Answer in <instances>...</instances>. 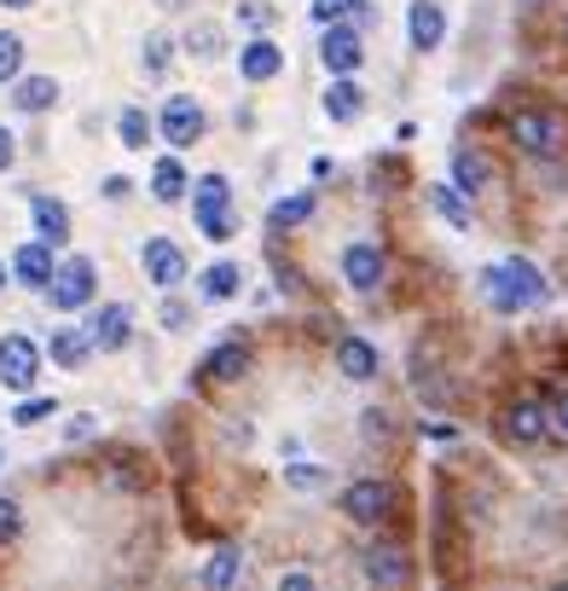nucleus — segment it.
Instances as JSON below:
<instances>
[{"label":"nucleus","instance_id":"nucleus-1","mask_svg":"<svg viewBox=\"0 0 568 591\" xmlns=\"http://www.w3.org/2000/svg\"><path fill=\"white\" fill-rule=\"evenodd\" d=\"M481 296L494 314L516 319L523 307H539V302H551V285H546V273H539L528 255H505L499 267H481Z\"/></svg>","mask_w":568,"mask_h":591},{"label":"nucleus","instance_id":"nucleus-2","mask_svg":"<svg viewBox=\"0 0 568 591\" xmlns=\"http://www.w3.org/2000/svg\"><path fill=\"white\" fill-rule=\"evenodd\" d=\"M510 140L528 151V157H562L568 151V116L551 105H528L510 111Z\"/></svg>","mask_w":568,"mask_h":591},{"label":"nucleus","instance_id":"nucleus-3","mask_svg":"<svg viewBox=\"0 0 568 591\" xmlns=\"http://www.w3.org/2000/svg\"><path fill=\"white\" fill-rule=\"evenodd\" d=\"M192 215H197V233L210 244H226L232 238V180L226 174H197L192 180Z\"/></svg>","mask_w":568,"mask_h":591},{"label":"nucleus","instance_id":"nucleus-4","mask_svg":"<svg viewBox=\"0 0 568 591\" xmlns=\"http://www.w3.org/2000/svg\"><path fill=\"white\" fill-rule=\"evenodd\" d=\"M36 377H41V348L23 337V330H7V337H0V389L30 395Z\"/></svg>","mask_w":568,"mask_h":591},{"label":"nucleus","instance_id":"nucleus-5","mask_svg":"<svg viewBox=\"0 0 568 591\" xmlns=\"http://www.w3.org/2000/svg\"><path fill=\"white\" fill-rule=\"evenodd\" d=\"M99 267L88 262V255H70V262H59V273H53V285H47V296H53V307L59 314H75V307H93V296H99Z\"/></svg>","mask_w":568,"mask_h":591},{"label":"nucleus","instance_id":"nucleus-6","mask_svg":"<svg viewBox=\"0 0 568 591\" xmlns=\"http://www.w3.org/2000/svg\"><path fill=\"white\" fill-rule=\"evenodd\" d=\"M140 267H145V285H158L163 296L186 285V249L174 238H145L140 244Z\"/></svg>","mask_w":568,"mask_h":591},{"label":"nucleus","instance_id":"nucleus-7","mask_svg":"<svg viewBox=\"0 0 568 591\" xmlns=\"http://www.w3.org/2000/svg\"><path fill=\"white\" fill-rule=\"evenodd\" d=\"M359 59H366V35L354 30V23H331V30L320 35V64L331 82H343V75L359 70Z\"/></svg>","mask_w":568,"mask_h":591},{"label":"nucleus","instance_id":"nucleus-8","mask_svg":"<svg viewBox=\"0 0 568 591\" xmlns=\"http://www.w3.org/2000/svg\"><path fill=\"white\" fill-rule=\"evenodd\" d=\"M389 510H395V481L366 476V481H354L348 493H343V517L359 522V528H377L383 517H389Z\"/></svg>","mask_w":568,"mask_h":591},{"label":"nucleus","instance_id":"nucleus-9","mask_svg":"<svg viewBox=\"0 0 568 591\" xmlns=\"http://www.w3.org/2000/svg\"><path fill=\"white\" fill-rule=\"evenodd\" d=\"M158 128H163V140L174 145V151H186V145H197L203 140V105L192 93H174V99H163V116H158Z\"/></svg>","mask_w":568,"mask_h":591},{"label":"nucleus","instance_id":"nucleus-10","mask_svg":"<svg viewBox=\"0 0 568 591\" xmlns=\"http://www.w3.org/2000/svg\"><path fill=\"white\" fill-rule=\"evenodd\" d=\"M82 330H88L93 354H116V348H128V337H134V314H128L122 302H105V307H93V319Z\"/></svg>","mask_w":568,"mask_h":591},{"label":"nucleus","instance_id":"nucleus-11","mask_svg":"<svg viewBox=\"0 0 568 591\" xmlns=\"http://www.w3.org/2000/svg\"><path fill=\"white\" fill-rule=\"evenodd\" d=\"M406 41L418 47V53H435V47L447 41V12H442V0H412V7H406Z\"/></svg>","mask_w":568,"mask_h":591},{"label":"nucleus","instance_id":"nucleus-12","mask_svg":"<svg viewBox=\"0 0 568 591\" xmlns=\"http://www.w3.org/2000/svg\"><path fill=\"white\" fill-rule=\"evenodd\" d=\"M343 285H348V291H359V296L383 285V249H377V244L354 238V244L343 249Z\"/></svg>","mask_w":568,"mask_h":591},{"label":"nucleus","instance_id":"nucleus-13","mask_svg":"<svg viewBox=\"0 0 568 591\" xmlns=\"http://www.w3.org/2000/svg\"><path fill=\"white\" fill-rule=\"evenodd\" d=\"M53 273H59V262H53V244H18L12 249V278H18V285L23 291H47V285H53Z\"/></svg>","mask_w":568,"mask_h":591},{"label":"nucleus","instance_id":"nucleus-14","mask_svg":"<svg viewBox=\"0 0 568 591\" xmlns=\"http://www.w3.org/2000/svg\"><path fill=\"white\" fill-rule=\"evenodd\" d=\"M366 580L377 585V591H400L406 580H412V562H406V551L400 546H366Z\"/></svg>","mask_w":568,"mask_h":591},{"label":"nucleus","instance_id":"nucleus-15","mask_svg":"<svg viewBox=\"0 0 568 591\" xmlns=\"http://www.w3.org/2000/svg\"><path fill=\"white\" fill-rule=\"evenodd\" d=\"M278 70H284V47H278V41L255 35V41H244V47H239V75H244V82L262 88V82H273Z\"/></svg>","mask_w":568,"mask_h":591},{"label":"nucleus","instance_id":"nucleus-16","mask_svg":"<svg viewBox=\"0 0 568 591\" xmlns=\"http://www.w3.org/2000/svg\"><path fill=\"white\" fill-rule=\"evenodd\" d=\"M337 371L348 377V383H372L377 377V343H366V337H337Z\"/></svg>","mask_w":568,"mask_h":591},{"label":"nucleus","instance_id":"nucleus-17","mask_svg":"<svg viewBox=\"0 0 568 591\" xmlns=\"http://www.w3.org/2000/svg\"><path fill=\"white\" fill-rule=\"evenodd\" d=\"M30 215H36V233H41V244H53V249H64V244H70V210H64L59 197L36 192V197H30Z\"/></svg>","mask_w":568,"mask_h":591},{"label":"nucleus","instance_id":"nucleus-18","mask_svg":"<svg viewBox=\"0 0 568 591\" xmlns=\"http://www.w3.org/2000/svg\"><path fill=\"white\" fill-rule=\"evenodd\" d=\"M505 435H510L516 447H539V441H546V435H551V418L539 412L534 400H516L510 412H505Z\"/></svg>","mask_w":568,"mask_h":591},{"label":"nucleus","instance_id":"nucleus-19","mask_svg":"<svg viewBox=\"0 0 568 591\" xmlns=\"http://www.w3.org/2000/svg\"><path fill=\"white\" fill-rule=\"evenodd\" d=\"M453 186H458L464 203H470L476 192L494 186V163H487L481 151H453Z\"/></svg>","mask_w":568,"mask_h":591},{"label":"nucleus","instance_id":"nucleus-20","mask_svg":"<svg viewBox=\"0 0 568 591\" xmlns=\"http://www.w3.org/2000/svg\"><path fill=\"white\" fill-rule=\"evenodd\" d=\"M47 354H53V366L82 371V366H88V354H93V343H88V330H82V325H59L53 337H47Z\"/></svg>","mask_w":568,"mask_h":591},{"label":"nucleus","instance_id":"nucleus-21","mask_svg":"<svg viewBox=\"0 0 568 591\" xmlns=\"http://www.w3.org/2000/svg\"><path fill=\"white\" fill-rule=\"evenodd\" d=\"M12 105H18L23 116L53 111V105H59V82H53V75H18V82H12Z\"/></svg>","mask_w":568,"mask_h":591},{"label":"nucleus","instance_id":"nucleus-22","mask_svg":"<svg viewBox=\"0 0 568 591\" xmlns=\"http://www.w3.org/2000/svg\"><path fill=\"white\" fill-rule=\"evenodd\" d=\"M197 291H203V302H232L244 291V267L239 262H210L197 273Z\"/></svg>","mask_w":568,"mask_h":591},{"label":"nucleus","instance_id":"nucleus-23","mask_svg":"<svg viewBox=\"0 0 568 591\" xmlns=\"http://www.w3.org/2000/svg\"><path fill=\"white\" fill-rule=\"evenodd\" d=\"M424 197H429V210L442 215V221L453 226V233H470V203L458 197L453 180H435V186H424Z\"/></svg>","mask_w":568,"mask_h":591},{"label":"nucleus","instance_id":"nucleus-24","mask_svg":"<svg viewBox=\"0 0 568 591\" xmlns=\"http://www.w3.org/2000/svg\"><path fill=\"white\" fill-rule=\"evenodd\" d=\"M244 371H250V348H244V343H221V348H210V359H203L197 377H210V383H239Z\"/></svg>","mask_w":568,"mask_h":591},{"label":"nucleus","instance_id":"nucleus-25","mask_svg":"<svg viewBox=\"0 0 568 591\" xmlns=\"http://www.w3.org/2000/svg\"><path fill=\"white\" fill-rule=\"evenodd\" d=\"M244 574V551L239 546H221L210 562H203V591H232Z\"/></svg>","mask_w":568,"mask_h":591},{"label":"nucleus","instance_id":"nucleus-26","mask_svg":"<svg viewBox=\"0 0 568 591\" xmlns=\"http://www.w3.org/2000/svg\"><path fill=\"white\" fill-rule=\"evenodd\" d=\"M359 111H366V93H359L348 75L325 88V116H331V122H359Z\"/></svg>","mask_w":568,"mask_h":591},{"label":"nucleus","instance_id":"nucleus-27","mask_svg":"<svg viewBox=\"0 0 568 591\" xmlns=\"http://www.w3.org/2000/svg\"><path fill=\"white\" fill-rule=\"evenodd\" d=\"M186 192H192V180H186V169H180L174 157H163L158 169H151V197L158 203H180Z\"/></svg>","mask_w":568,"mask_h":591},{"label":"nucleus","instance_id":"nucleus-28","mask_svg":"<svg viewBox=\"0 0 568 591\" xmlns=\"http://www.w3.org/2000/svg\"><path fill=\"white\" fill-rule=\"evenodd\" d=\"M314 192H291V197H278L273 203V210H267V226H273V233H284V226H302L307 215H314Z\"/></svg>","mask_w":568,"mask_h":591},{"label":"nucleus","instance_id":"nucleus-29","mask_svg":"<svg viewBox=\"0 0 568 591\" xmlns=\"http://www.w3.org/2000/svg\"><path fill=\"white\" fill-rule=\"evenodd\" d=\"M151 128H158V122H151V116H145L140 105H128V111L116 116V140H122V151H145Z\"/></svg>","mask_w":568,"mask_h":591},{"label":"nucleus","instance_id":"nucleus-30","mask_svg":"<svg viewBox=\"0 0 568 591\" xmlns=\"http://www.w3.org/2000/svg\"><path fill=\"white\" fill-rule=\"evenodd\" d=\"M284 487H296V493H325L331 470L325 465H284Z\"/></svg>","mask_w":568,"mask_h":591},{"label":"nucleus","instance_id":"nucleus-31","mask_svg":"<svg viewBox=\"0 0 568 591\" xmlns=\"http://www.w3.org/2000/svg\"><path fill=\"white\" fill-rule=\"evenodd\" d=\"M359 12H366V0H314L320 30H331V23H343V18H359Z\"/></svg>","mask_w":568,"mask_h":591},{"label":"nucleus","instance_id":"nucleus-32","mask_svg":"<svg viewBox=\"0 0 568 591\" xmlns=\"http://www.w3.org/2000/svg\"><path fill=\"white\" fill-rule=\"evenodd\" d=\"M18 75H23V41L12 30H0V88L18 82Z\"/></svg>","mask_w":568,"mask_h":591},{"label":"nucleus","instance_id":"nucleus-33","mask_svg":"<svg viewBox=\"0 0 568 591\" xmlns=\"http://www.w3.org/2000/svg\"><path fill=\"white\" fill-rule=\"evenodd\" d=\"M59 412V400H47V395H36V400H18V412H12V424L18 429H36V424H47Z\"/></svg>","mask_w":568,"mask_h":591},{"label":"nucleus","instance_id":"nucleus-34","mask_svg":"<svg viewBox=\"0 0 568 591\" xmlns=\"http://www.w3.org/2000/svg\"><path fill=\"white\" fill-rule=\"evenodd\" d=\"M174 64V41L169 35H145V75H163Z\"/></svg>","mask_w":568,"mask_h":591},{"label":"nucleus","instance_id":"nucleus-35","mask_svg":"<svg viewBox=\"0 0 568 591\" xmlns=\"http://www.w3.org/2000/svg\"><path fill=\"white\" fill-rule=\"evenodd\" d=\"M186 47L197 59H221V30H215V23H197V30L186 35Z\"/></svg>","mask_w":568,"mask_h":591},{"label":"nucleus","instance_id":"nucleus-36","mask_svg":"<svg viewBox=\"0 0 568 591\" xmlns=\"http://www.w3.org/2000/svg\"><path fill=\"white\" fill-rule=\"evenodd\" d=\"M239 23H244V30L262 35L267 23H273V7H267V0H244V7H239Z\"/></svg>","mask_w":568,"mask_h":591},{"label":"nucleus","instance_id":"nucleus-37","mask_svg":"<svg viewBox=\"0 0 568 591\" xmlns=\"http://www.w3.org/2000/svg\"><path fill=\"white\" fill-rule=\"evenodd\" d=\"M99 435V418L93 412H75V418H64V441L75 447V441H93Z\"/></svg>","mask_w":568,"mask_h":591},{"label":"nucleus","instance_id":"nucleus-38","mask_svg":"<svg viewBox=\"0 0 568 591\" xmlns=\"http://www.w3.org/2000/svg\"><path fill=\"white\" fill-rule=\"evenodd\" d=\"M18 528H23V510H18V499L0 493V539H18Z\"/></svg>","mask_w":568,"mask_h":591},{"label":"nucleus","instance_id":"nucleus-39","mask_svg":"<svg viewBox=\"0 0 568 591\" xmlns=\"http://www.w3.org/2000/svg\"><path fill=\"white\" fill-rule=\"evenodd\" d=\"M546 418H551V435H562V441H568V389H557V395H551Z\"/></svg>","mask_w":568,"mask_h":591},{"label":"nucleus","instance_id":"nucleus-40","mask_svg":"<svg viewBox=\"0 0 568 591\" xmlns=\"http://www.w3.org/2000/svg\"><path fill=\"white\" fill-rule=\"evenodd\" d=\"M12 163H18V140H12V128L0 122V174H7Z\"/></svg>","mask_w":568,"mask_h":591},{"label":"nucleus","instance_id":"nucleus-41","mask_svg":"<svg viewBox=\"0 0 568 591\" xmlns=\"http://www.w3.org/2000/svg\"><path fill=\"white\" fill-rule=\"evenodd\" d=\"M99 192H105L111 203H122V197H128V192H134V186H128V180H122V174H105V186H99Z\"/></svg>","mask_w":568,"mask_h":591},{"label":"nucleus","instance_id":"nucleus-42","mask_svg":"<svg viewBox=\"0 0 568 591\" xmlns=\"http://www.w3.org/2000/svg\"><path fill=\"white\" fill-rule=\"evenodd\" d=\"M273 591H320L314 580H307V574H278V585Z\"/></svg>","mask_w":568,"mask_h":591},{"label":"nucleus","instance_id":"nucleus-43","mask_svg":"<svg viewBox=\"0 0 568 591\" xmlns=\"http://www.w3.org/2000/svg\"><path fill=\"white\" fill-rule=\"evenodd\" d=\"M418 435H429V441H458L453 424H418Z\"/></svg>","mask_w":568,"mask_h":591},{"label":"nucleus","instance_id":"nucleus-44","mask_svg":"<svg viewBox=\"0 0 568 591\" xmlns=\"http://www.w3.org/2000/svg\"><path fill=\"white\" fill-rule=\"evenodd\" d=\"M383 435H389V418H383V412H366V441H383Z\"/></svg>","mask_w":568,"mask_h":591},{"label":"nucleus","instance_id":"nucleus-45","mask_svg":"<svg viewBox=\"0 0 568 591\" xmlns=\"http://www.w3.org/2000/svg\"><path fill=\"white\" fill-rule=\"evenodd\" d=\"M163 325L180 330V325H186V307H180V302H163Z\"/></svg>","mask_w":568,"mask_h":591},{"label":"nucleus","instance_id":"nucleus-46","mask_svg":"<svg viewBox=\"0 0 568 591\" xmlns=\"http://www.w3.org/2000/svg\"><path fill=\"white\" fill-rule=\"evenodd\" d=\"M0 7H12V12H23V7H36V0H0Z\"/></svg>","mask_w":568,"mask_h":591},{"label":"nucleus","instance_id":"nucleus-47","mask_svg":"<svg viewBox=\"0 0 568 591\" xmlns=\"http://www.w3.org/2000/svg\"><path fill=\"white\" fill-rule=\"evenodd\" d=\"M0 291H7V262H0Z\"/></svg>","mask_w":568,"mask_h":591},{"label":"nucleus","instance_id":"nucleus-48","mask_svg":"<svg viewBox=\"0 0 568 591\" xmlns=\"http://www.w3.org/2000/svg\"><path fill=\"white\" fill-rule=\"evenodd\" d=\"M551 591H568V580H557V585H551Z\"/></svg>","mask_w":568,"mask_h":591}]
</instances>
